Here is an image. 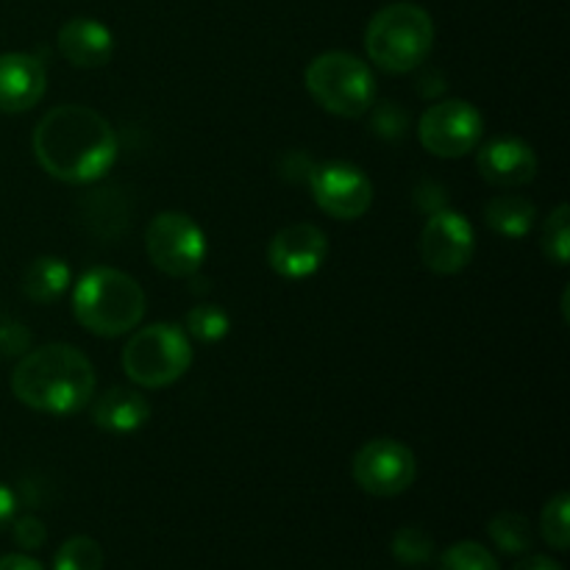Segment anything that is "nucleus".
Here are the masks:
<instances>
[{
  "label": "nucleus",
  "instance_id": "obj_1",
  "mask_svg": "<svg viewBox=\"0 0 570 570\" xmlns=\"http://www.w3.org/2000/svg\"><path fill=\"white\" fill-rule=\"evenodd\" d=\"M117 134L100 111L65 104L33 128V156L48 176L65 184H95L115 167Z\"/></svg>",
  "mask_w": 570,
  "mask_h": 570
},
{
  "label": "nucleus",
  "instance_id": "obj_2",
  "mask_svg": "<svg viewBox=\"0 0 570 570\" xmlns=\"http://www.w3.org/2000/svg\"><path fill=\"white\" fill-rule=\"evenodd\" d=\"M95 367L87 354L67 343H48L17 362L11 393L28 410L45 415H76L95 399Z\"/></svg>",
  "mask_w": 570,
  "mask_h": 570
},
{
  "label": "nucleus",
  "instance_id": "obj_3",
  "mask_svg": "<svg viewBox=\"0 0 570 570\" xmlns=\"http://www.w3.org/2000/svg\"><path fill=\"white\" fill-rule=\"evenodd\" d=\"M148 298L137 278L115 267H92L72 287V315L98 337H122L142 323Z\"/></svg>",
  "mask_w": 570,
  "mask_h": 570
},
{
  "label": "nucleus",
  "instance_id": "obj_4",
  "mask_svg": "<svg viewBox=\"0 0 570 570\" xmlns=\"http://www.w3.org/2000/svg\"><path fill=\"white\" fill-rule=\"evenodd\" d=\"M434 48V20L417 3H390L371 17L365 50L373 65L393 76L417 70Z\"/></svg>",
  "mask_w": 570,
  "mask_h": 570
},
{
  "label": "nucleus",
  "instance_id": "obj_5",
  "mask_svg": "<svg viewBox=\"0 0 570 570\" xmlns=\"http://www.w3.org/2000/svg\"><path fill=\"white\" fill-rule=\"evenodd\" d=\"M304 83L321 109L345 120L365 117L376 104V78L371 67L343 50L315 56L306 67Z\"/></svg>",
  "mask_w": 570,
  "mask_h": 570
},
{
  "label": "nucleus",
  "instance_id": "obj_6",
  "mask_svg": "<svg viewBox=\"0 0 570 570\" xmlns=\"http://www.w3.org/2000/svg\"><path fill=\"white\" fill-rule=\"evenodd\" d=\"M120 362L137 387H170L193 365V343L176 323H154L128 337Z\"/></svg>",
  "mask_w": 570,
  "mask_h": 570
},
{
  "label": "nucleus",
  "instance_id": "obj_7",
  "mask_svg": "<svg viewBox=\"0 0 570 570\" xmlns=\"http://www.w3.org/2000/svg\"><path fill=\"white\" fill-rule=\"evenodd\" d=\"M145 250L165 276L193 278L206 262V237L184 212H159L145 232Z\"/></svg>",
  "mask_w": 570,
  "mask_h": 570
},
{
  "label": "nucleus",
  "instance_id": "obj_8",
  "mask_svg": "<svg viewBox=\"0 0 570 570\" xmlns=\"http://www.w3.org/2000/svg\"><path fill=\"white\" fill-rule=\"evenodd\" d=\"M484 134V117L468 100H440L423 111L417 122V139L440 159H460L479 148Z\"/></svg>",
  "mask_w": 570,
  "mask_h": 570
},
{
  "label": "nucleus",
  "instance_id": "obj_9",
  "mask_svg": "<svg viewBox=\"0 0 570 570\" xmlns=\"http://www.w3.org/2000/svg\"><path fill=\"white\" fill-rule=\"evenodd\" d=\"M351 473L360 490L376 499H393L406 493L417 479V460L404 443L390 438L371 440L356 451Z\"/></svg>",
  "mask_w": 570,
  "mask_h": 570
},
{
  "label": "nucleus",
  "instance_id": "obj_10",
  "mask_svg": "<svg viewBox=\"0 0 570 570\" xmlns=\"http://www.w3.org/2000/svg\"><path fill=\"white\" fill-rule=\"evenodd\" d=\"M306 181L315 204L334 220H360L373 204V181L351 161L309 165Z\"/></svg>",
  "mask_w": 570,
  "mask_h": 570
},
{
  "label": "nucleus",
  "instance_id": "obj_11",
  "mask_svg": "<svg viewBox=\"0 0 570 570\" xmlns=\"http://www.w3.org/2000/svg\"><path fill=\"white\" fill-rule=\"evenodd\" d=\"M417 250H421V259L429 271L438 273V276H454L471 265L473 254H476V234H473V226L465 215L440 209L429 215Z\"/></svg>",
  "mask_w": 570,
  "mask_h": 570
},
{
  "label": "nucleus",
  "instance_id": "obj_12",
  "mask_svg": "<svg viewBox=\"0 0 570 570\" xmlns=\"http://www.w3.org/2000/svg\"><path fill=\"white\" fill-rule=\"evenodd\" d=\"M326 234L312 226V223H293V226L273 234L271 245H267V262H271L273 273L289 278V282L315 276L323 262H326Z\"/></svg>",
  "mask_w": 570,
  "mask_h": 570
},
{
  "label": "nucleus",
  "instance_id": "obj_13",
  "mask_svg": "<svg viewBox=\"0 0 570 570\" xmlns=\"http://www.w3.org/2000/svg\"><path fill=\"white\" fill-rule=\"evenodd\" d=\"M479 176L499 189L527 187L538 176V156L532 145L518 137H499L476 156Z\"/></svg>",
  "mask_w": 570,
  "mask_h": 570
},
{
  "label": "nucleus",
  "instance_id": "obj_14",
  "mask_svg": "<svg viewBox=\"0 0 570 570\" xmlns=\"http://www.w3.org/2000/svg\"><path fill=\"white\" fill-rule=\"evenodd\" d=\"M48 72L31 53H0V111L22 115L45 98Z\"/></svg>",
  "mask_w": 570,
  "mask_h": 570
},
{
  "label": "nucleus",
  "instance_id": "obj_15",
  "mask_svg": "<svg viewBox=\"0 0 570 570\" xmlns=\"http://www.w3.org/2000/svg\"><path fill=\"white\" fill-rule=\"evenodd\" d=\"M59 53L70 61L72 67H83V70H95V67L109 65L111 53H115V39L104 22L92 20V17H72L59 28Z\"/></svg>",
  "mask_w": 570,
  "mask_h": 570
},
{
  "label": "nucleus",
  "instance_id": "obj_16",
  "mask_svg": "<svg viewBox=\"0 0 570 570\" xmlns=\"http://www.w3.org/2000/svg\"><path fill=\"white\" fill-rule=\"evenodd\" d=\"M150 417V404L139 390L109 387L92 401V423L109 434H131Z\"/></svg>",
  "mask_w": 570,
  "mask_h": 570
},
{
  "label": "nucleus",
  "instance_id": "obj_17",
  "mask_svg": "<svg viewBox=\"0 0 570 570\" xmlns=\"http://www.w3.org/2000/svg\"><path fill=\"white\" fill-rule=\"evenodd\" d=\"M70 287V267L59 256H39L22 273V293L33 304H53Z\"/></svg>",
  "mask_w": 570,
  "mask_h": 570
},
{
  "label": "nucleus",
  "instance_id": "obj_18",
  "mask_svg": "<svg viewBox=\"0 0 570 570\" xmlns=\"http://www.w3.org/2000/svg\"><path fill=\"white\" fill-rule=\"evenodd\" d=\"M534 217H538V209L532 200L521 198V195H495L484 204V223L501 237H527L534 226Z\"/></svg>",
  "mask_w": 570,
  "mask_h": 570
},
{
  "label": "nucleus",
  "instance_id": "obj_19",
  "mask_svg": "<svg viewBox=\"0 0 570 570\" xmlns=\"http://www.w3.org/2000/svg\"><path fill=\"white\" fill-rule=\"evenodd\" d=\"M488 532L490 540H493L504 554H527L534 543L529 518L521 515V512H499V515L488 523Z\"/></svg>",
  "mask_w": 570,
  "mask_h": 570
},
{
  "label": "nucleus",
  "instance_id": "obj_20",
  "mask_svg": "<svg viewBox=\"0 0 570 570\" xmlns=\"http://www.w3.org/2000/svg\"><path fill=\"white\" fill-rule=\"evenodd\" d=\"M228 328H232V321L217 304L193 306L187 312V321H184V332L198 340V343H220Z\"/></svg>",
  "mask_w": 570,
  "mask_h": 570
},
{
  "label": "nucleus",
  "instance_id": "obj_21",
  "mask_svg": "<svg viewBox=\"0 0 570 570\" xmlns=\"http://www.w3.org/2000/svg\"><path fill=\"white\" fill-rule=\"evenodd\" d=\"M53 570H104V549L87 534L65 540L56 551Z\"/></svg>",
  "mask_w": 570,
  "mask_h": 570
},
{
  "label": "nucleus",
  "instance_id": "obj_22",
  "mask_svg": "<svg viewBox=\"0 0 570 570\" xmlns=\"http://www.w3.org/2000/svg\"><path fill=\"white\" fill-rule=\"evenodd\" d=\"M438 570H501L499 560L476 540H460L440 554Z\"/></svg>",
  "mask_w": 570,
  "mask_h": 570
},
{
  "label": "nucleus",
  "instance_id": "obj_23",
  "mask_svg": "<svg viewBox=\"0 0 570 570\" xmlns=\"http://www.w3.org/2000/svg\"><path fill=\"white\" fill-rule=\"evenodd\" d=\"M570 499L568 493H557L540 515V534L554 551H568L570 546Z\"/></svg>",
  "mask_w": 570,
  "mask_h": 570
},
{
  "label": "nucleus",
  "instance_id": "obj_24",
  "mask_svg": "<svg viewBox=\"0 0 570 570\" xmlns=\"http://www.w3.org/2000/svg\"><path fill=\"white\" fill-rule=\"evenodd\" d=\"M390 549H393L395 560L401 562V566L406 568H421L426 566L429 560H432L434 554V543L432 538H429L423 529L417 527H404L395 532L393 543H390Z\"/></svg>",
  "mask_w": 570,
  "mask_h": 570
},
{
  "label": "nucleus",
  "instance_id": "obj_25",
  "mask_svg": "<svg viewBox=\"0 0 570 570\" xmlns=\"http://www.w3.org/2000/svg\"><path fill=\"white\" fill-rule=\"evenodd\" d=\"M543 254L549 262L566 267L570 256V209L568 204H560L549 215L543 226Z\"/></svg>",
  "mask_w": 570,
  "mask_h": 570
},
{
  "label": "nucleus",
  "instance_id": "obj_26",
  "mask_svg": "<svg viewBox=\"0 0 570 570\" xmlns=\"http://www.w3.org/2000/svg\"><path fill=\"white\" fill-rule=\"evenodd\" d=\"M45 538H48V532H45V523L39 521V518L26 515V518H17L14 521V540L20 549H26V551L39 549V546L45 543Z\"/></svg>",
  "mask_w": 570,
  "mask_h": 570
},
{
  "label": "nucleus",
  "instance_id": "obj_27",
  "mask_svg": "<svg viewBox=\"0 0 570 570\" xmlns=\"http://www.w3.org/2000/svg\"><path fill=\"white\" fill-rule=\"evenodd\" d=\"M14 512H17V499L3 482H0V532L14 521Z\"/></svg>",
  "mask_w": 570,
  "mask_h": 570
},
{
  "label": "nucleus",
  "instance_id": "obj_28",
  "mask_svg": "<svg viewBox=\"0 0 570 570\" xmlns=\"http://www.w3.org/2000/svg\"><path fill=\"white\" fill-rule=\"evenodd\" d=\"M0 570H45V568L26 554H6L0 557Z\"/></svg>",
  "mask_w": 570,
  "mask_h": 570
},
{
  "label": "nucleus",
  "instance_id": "obj_29",
  "mask_svg": "<svg viewBox=\"0 0 570 570\" xmlns=\"http://www.w3.org/2000/svg\"><path fill=\"white\" fill-rule=\"evenodd\" d=\"M512 570H562V566L557 560H551V557L532 554V557H527V560L518 562Z\"/></svg>",
  "mask_w": 570,
  "mask_h": 570
}]
</instances>
